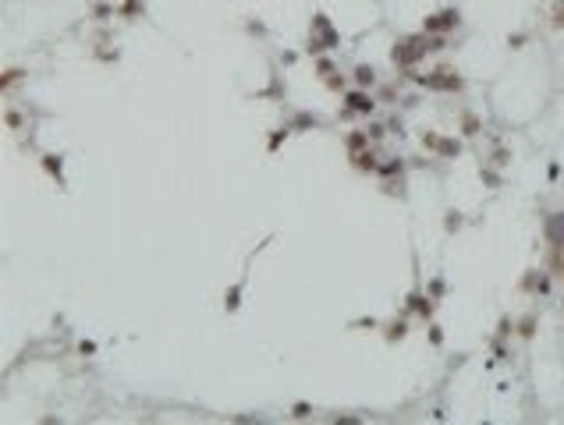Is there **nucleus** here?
Here are the masks:
<instances>
[{
  "mask_svg": "<svg viewBox=\"0 0 564 425\" xmlns=\"http://www.w3.org/2000/svg\"><path fill=\"white\" fill-rule=\"evenodd\" d=\"M543 234H547L550 248H564V212H550V217H547V227H543Z\"/></svg>",
  "mask_w": 564,
  "mask_h": 425,
  "instance_id": "nucleus-2",
  "label": "nucleus"
},
{
  "mask_svg": "<svg viewBox=\"0 0 564 425\" xmlns=\"http://www.w3.org/2000/svg\"><path fill=\"white\" fill-rule=\"evenodd\" d=\"M312 408H309V404H298V408H295V418H305Z\"/></svg>",
  "mask_w": 564,
  "mask_h": 425,
  "instance_id": "nucleus-12",
  "label": "nucleus"
},
{
  "mask_svg": "<svg viewBox=\"0 0 564 425\" xmlns=\"http://www.w3.org/2000/svg\"><path fill=\"white\" fill-rule=\"evenodd\" d=\"M550 25H554V29H564V0H557V4H554V18H550Z\"/></svg>",
  "mask_w": 564,
  "mask_h": 425,
  "instance_id": "nucleus-7",
  "label": "nucleus"
},
{
  "mask_svg": "<svg viewBox=\"0 0 564 425\" xmlns=\"http://www.w3.org/2000/svg\"><path fill=\"white\" fill-rule=\"evenodd\" d=\"M348 106H351V110H369L373 99H369V96H362V93H351V96H348Z\"/></svg>",
  "mask_w": 564,
  "mask_h": 425,
  "instance_id": "nucleus-6",
  "label": "nucleus"
},
{
  "mask_svg": "<svg viewBox=\"0 0 564 425\" xmlns=\"http://www.w3.org/2000/svg\"><path fill=\"white\" fill-rule=\"evenodd\" d=\"M238 294H242V287H231V294H227V308H238Z\"/></svg>",
  "mask_w": 564,
  "mask_h": 425,
  "instance_id": "nucleus-10",
  "label": "nucleus"
},
{
  "mask_svg": "<svg viewBox=\"0 0 564 425\" xmlns=\"http://www.w3.org/2000/svg\"><path fill=\"white\" fill-rule=\"evenodd\" d=\"M373 68H359V71H355V82H359V85H373Z\"/></svg>",
  "mask_w": 564,
  "mask_h": 425,
  "instance_id": "nucleus-8",
  "label": "nucleus"
},
{
  "mask_svg": "<svg viewBox=\"0 0 564 425\" xmlns=\"http://www.w3.org/2000/svg\"><path fill=\"white\" fill-rule=\"evenodd\" d=\"M462 227V217H447V230H458Z\"/></svg>",
  "mask_w": 564,
  "mask_h": 425,
  "instance_id": "nucleus-11",
  "label": "nucleus"
},
{
  "mask_svg": "<svg viewBox=\"0 0 564 425\" xmlns=\"http://www.w3.org/2000/svg\"><path fill=\"white\" fill-rule=\"evenodd\" d=\"M423 53H426V42L419 39V36H412V39H401V42H394V50H390V60L394 64H415V60H423Z\"/></svg>",
  "mask_w": 564,
  "mask_h": 425,
  "instance_id": "nucleus-1",
  "label": "nucleus"
},
{
  "mask_svg": "<svg viewBox=\"0 0 564 425\" xmlns=\"http://www.w3.org/2000/svg\"><path fill=\"white\" fill-rule=\"evenodd\" d=\"M426 85H433V89H458V75H451V68H440V75H430Z\"/></svg>",
  "mask_w": 564,
  "mask_h": 425,
  "instance_id": "nucleus-5",
  "label": "nucleus"
},
{
  "mask_svg": "<svg viewBox=\"0 0 564 425\" xmlns=\"http://www.w3.org/2000/svg\"><path fill=\"white\" fill-rule=\"evenodd\" d=\"M532 333H536V319L529 315L526 323H521V337H532Z\"/></svg>",
  "mask_w": 564,
  "mask_h": 425,
  "instance_id": "nucleus-9",
  "label": "nucleus"
},
{
  "mask_svg": "<svg viewBox=\"0 0 564 425\" xmlns=\"http://www.w3.org/2000/svg\"><path fill=\"white\" fill-rule=\"evenodd\" d=\"M430 149H436V153H440V156H458V153H462V142H454V138H440V135H426L423 138Z\"/></svg>",
  "mask_w": 564,
  "mask_h": 425,
  "instance_id": "nucleus-3",
  "label": "nucleus"
},
{
  "mask_svg": "<svg viewBox=\"0 0 564 425\" xmlns=\"http://www.w3.org/2000/svg\"><path fill=\"white\" fill-rule=\"evenodd\" d=\"M458 25V11H436L433 18H426V29L430 32H447Z\"/></svg>",
  "mask_w": 564,
  "mask_h": 425,
  "instance_id": "nucleus-4",
  "label": "nucleus"
}]
</instances>
